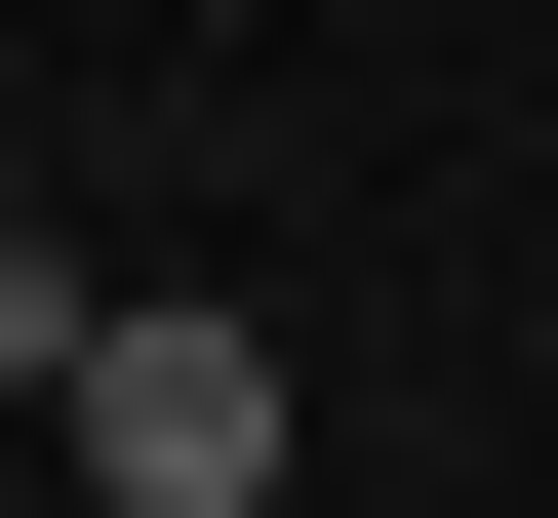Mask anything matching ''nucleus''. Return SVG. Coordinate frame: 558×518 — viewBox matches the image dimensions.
<instances>
[{
	"label": "nucleus",
	"instance_id": "nucleus-1",
	"mask_svg": "<svg viewBox=\"0 0 558 518\" xmlns=\"http://www.w3.org/2000/svg\"><path fill=\"white\" fill-rule=\"evenodd\" d=\"M81 479H120V518H279V479H319L279 320H199V279H160V320H81Z\"/></svg>",
	"mask_w": 558,
	"mask_h": 518
}]
</instances>
